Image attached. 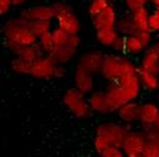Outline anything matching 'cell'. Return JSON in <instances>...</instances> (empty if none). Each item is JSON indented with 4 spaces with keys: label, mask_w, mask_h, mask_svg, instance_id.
<instances>
[{
    "label": "cell",
    "mask_w": 159,
    "mask_h": 157,
    "mask_svg": "<svg viewBox=\"0 0 159 157\" xmlns=\"http://www.w3.org/2000/svg\"><path fill=\"white\" fill-rule=\"evenodd\" d=\"M101 157H128L124 152V150L121 147L117 146H111L109 148H106L104 152L100 153Z\"/></svg>",
    "instance_id": "1f68e13d"
},
{
    "label": "cell",
    "mask_w": 159,
    "mask_h": 157,
    "mask_svg": "<svg viewBox=\"0 0 159 157\" xmlns=\"http://www.w3.org/2000/svg\"><path fill=\"white\" fill-rule=\"evenodd\" d=\"M111 48L117 53L125 52V36L124 35H119V38L116 39V42L114 43V45Z\"/></svg>",
    "instance_id": "d590c367"
},
{
    "label": "cell",
    "mask_w": 159,
    "mask_h": 157,
    "mask_svg": "<svg viewBox=\"0 0 159 157\" xmlns=\"http://www.w3.org/2000/svg\"><path fill=\"white\" fill-rule=\"evenodd\" d=\"M92 25L96 30H101V29H110V28H116L117 24V14L115 6L111 4L105 8L102 11H100L97 15L91 18Z\"/></svg>",
    "instance_id": "8fae6325"
},
{
    "label": "cell",
    "mask_w": 159,
    "mask_h": 157,
    "mask_svg": "<svg viewBox=\"0 0 159 157\" xmlns=\"http://www.w3.org/2000/svg\"><path fill=\"white\" fill-rule=\"evenodd\" d=\"M158 145H159V137H158Z\"/></svg>",
    "instance_id": "f6af8a7d"
},
{
    "label": "cell",
    "mask_w": 159,
    "mask_h": 157,
    "mask_svg": "<svg viewBox=\"0 0 159 157\" xmlns=\"http://www.w3.org/2000/svg\"><path fill=\"white\" fill-rule=\"evenodd\" d=\"M117 84L120 86L126 102H131V101H136L138 97L140 95L142 92V83L139 79V75H130V77H121L119 78V81H116Z\"/></svg>",
    "instance_id": "9c48e42d"
},
{
    "label": "cell",
    "mask_w": 159,
    "mask_h": 157,
    "mask_svg": "<svg viewBox=\"0 0 159 157\" xmlns=\"http://www.w3.org/2000/svg\"><path fill=\"white\" fill-rule=\"evenodd\" d=\"M129 157H143L142 155H139V156H129Z\"/></svg>",
    "instance_id": "7bdbcfd3"
},
{
    "label": "cell",
    "mask_w": 159,
    "mask_h": 157,
    "mask_svg": "<svg viewBox=\"0 0 159 157\" xmlns=\"http://www.w3.org/2000/svg\"><path fill=\"white\" fill-rule=\"evenodd\" d=\"M145 50H147V48L140 42V39L136 36V34L125 36V52L126 53L133 54V55H138L140 53H144Z\"/></svg>",
    "instance_id": "603a6c76"
},
{
    "label": "cell",
    "mask_w": 159,
    "mask_h": 157,
    "mask_svg": "<svg viewBox=\"0 0 159 157\" xmlns=\"http://www.w3.org/2000/svg\"><path fill=\"white\" fill-rule=\"evenodd\" d=\"M91 72L77 66L73 73V87L81 91L84 94H91L95 88V79Z\"/></svg>",
    "instance_id": "7c38bea8"
},
{
    "label": "cell",
    "mask_w": 159,
    "mask_h": 157,
    "mask_svg": "<svg viewBox=\"0 0 159 157\" xmlns=\"http://www.w3.org/2000/svg\"><path fill=\"white\" fill-rule=\"evenodd\" d=\"M120 33L116 28H110V29H101V30H96V39L97 42L104 47L111 48L114 43L116 42V39L119 38Z\"/></svg>",
    "instance_id": "7402d4cb"
},
{
    "label": "cell",
    "mask_w": 159,
    "mask_h": 157,
    "mask_svg": "<svg viewBox=\"0 0 159 157\" xmlns=\"http://www.w3.org/2000/svg\"><path fill=\"white\" fill-rule=\"evenodd\" d=\"M89 104L92 112L100 113V114H109L111 113V107L109 104L107 97L105 92L101 91H93L89 97Z\"/></svg>",
    "instance_id": "9a60e30c"
},
{
    "label": "cell",
    "mask_w": 159,
    "mask_h": 157,
    "mask_svg": "<svg viewBox=\"0 0 159 157\" xmlns=\"http://www.w3.org/2000/svg\"><path fill=\"white\" fill-rule=\"evenodd\" d=\"M76 53H77V49L71 48L70 45H63V47H56L48 55L57 64L65 66L73 59Z\"/></svg>",
    "instance_id": "d6986e66"
},
{
    "label": "cell",
    "mask_w": 159,
    "mask_h": 157,
    "mask_svg": "<svg viewBox=\"0 0 159 157\" xmlns=\"http://www.w3.org/2000/svg\"><path fill=\"white\" fill-rule=\"evenodd\" d=\"M63 103L67 109L77 118H86L92 112L89 104V98L81 91L72 87L68 88L63 94Z\"/></svg>",
    "instance_id": "7a4b0ae2"
},
{
    "label": "cell",
    "mask_w": 159,
    "mask_h": 157,
    "mask_svg": "<svg viewBox=\"0 0 159 157\" xmlns=\"http://www.w3.org/2000/svg\"><path fill=\"white\" fill-rule=\"evenodd\" d=\"M66 75V69H65V66H61L58 64L57 67V70H56V78H62Z\"/></svg>",
    "instance_id": "f35d334b"
},
{
    "label": "cell",
    "mask_w": 159,
    "mask_h": 157,
    "mask_svg": "<svg viewBox=\"0 0 159 157\" xmlns=\"http://www.w3.org/2000/svg\"><path fill=\"white\" fill-rule=\"evenodd\" d=\"M154 47H155V49H157V52H158V54H159V42H158V43H155V44H154Z\"/></svg>",
    "instance_id": "b9f144b4"
},
{
    "label": "cell",
    "mask_w": 159,
    "mask_h": 157,
    "mask_svg": "<svg viewBox=\"0 0 159 157\" xmlns=\"http://www.w3.org/2000/svg\"><path fill=\"white\" fill-rule=\"evenodd\" d=\"M57 67H58V64L49 55L44 54L43 57L39 58V59L33 62L29 75L37 78V79H51V78H56Z\"/></svg>",
    "instance_id": "5b68a950"
},
{
    "label": "cell",
    "mask_w": 159,
    "mask_h": 157,
    "mask_svg": "<svg viewBox=\"0 0 159 157\" xmlns=\"http://www.w3.org/2000/svg\"><path fill=\"white\" fill-rule=\"evenodd\" d=\"M2 33L5 38L7 44L25 47L38 44L39 40V38L30 29V22L20 15L4 23L2 27Z\"/></svg>",
    "instance_id": "6da1fadb"
},
{
    "label": "cell",
    "mask_w": 159,
    "mask_h": 157,
    "mask_svg": "<svg viewBox=\"0 0 159 157\" xmlns=\"http://www.w3.org/2000/svg\"><path fill=\"white\" fill-rule=\"evenodd\" d=\"M105 93H106L107 101H109V104H110L112 112L117 111L123 104L126 103L125 95H124V93H123L120 86L117 84V82H111L110 86L106 88Z\"/></svg>",
    "instance_id": "e0dca14e"
},
{
    "label": "cell",
    "mask_w": 159,
    "mask_h": 157,
    "mask_svg": "<svg viewBox=\"0 0 159 157\" xmlns=\"http://www.w3.org/2000/svg\"><path fill=\"white\" fill-rule=\"evenodd\" d=\"M70 35L67 32H65L63 29L61 28H53L52 30V36H53V40H54V44L56 47H63V45H67L68 43V39H70Z\"/></svg>",
    "instance_id": "83f0119b"
},
{
    "label": "cell",
    "mask_w": 159,
    "mask_h": 157,
    "mask_svg": "<svg viewBox=\"0 0 159 157\" xmlns=\"http://www.w3.org/2000/svg\"><path fill=\"white\" fill-rule=\"evenodd\" d=\"M139 67L144 70H148V72H152L159 75V54L154 45L148 48L144 52Z\"/></svg>",
    "instance_id": "ac0fdd59"
},
{
    "label": "cell",
    "mask_w": 159,
    "mask_h": 157,
    "mask_svg": "<svg viewBox=\"0 0 159 157\" xmlns=\"http://www.w3.org/2000/svg\"><path fill=\"white\" fill-rule=\"evenodd\" d=\"M152 33L150 30H138L135 34L136 36L140 39V42L144 44V47L148 49L150 48V44H152Z\"/></svg>",
    "instance_id": "836d02e7"
},
{
    "label": "cell",
    "mask_w": 159,
    "mask_h": 157,
    "mask_svg": "<svg viewBox=\"0 0 159 157\" xmlns=\"http://www.w3.org/2000/svg\"><path fill=\"white\" fill-rule=\"evenodd\" d=\"M138 68L135 66L134 62H131L129 58H123V64H121V73H120V78L121 77H130V75H135L138 74Z\"/></svg>",
    "instance_id": "4dcf8cb0"
},
{
    "label": "cell",
    "mask_w": 159,
    "mask_h": 157,
    "mask_svg": "<svg viewBox=\"0 0 159 157\" xmlns=\"http://www.w3.org/2000/svg\"><path fill=\"white\" fill-rule=\"evenodd\" d=\"M80 44H81V38H80V35H78V34H71V35H70V39H68L67 45H70L71 48L78 49Z\"/></svg>",
    "instance_id": "74e56055"
},
{
    "label": "cell",
    "mask_w": 159,
    "mask_h": 157,
    "mask_svg": "<svg viewBox=\"0 0 159 157\" xmlns=\"http://www.w3.org/2000/svg\"><path fill=\"white\" fill-rule=\"evenodd\" d=\"M7 44V43H5ZM8 49L16 57V58H22L24 61L28 62H35L37 59H39L41 57L44 55V52L42 50V48L39 47V44H34V45H25V47H19V45H13V44H7Z\"/></svg>",
    "instance_id": "4fadbf2b"
},
{
    "label": "cell",
    "mask_w": 159,
    "mask_h": 157,
    "mask_svg": "<svg viewBox=\"0 0 159 157\" xmlns=\"http://www.w3.org/2000/svg\"><path fill=\"white\" fill-rule=\"evenodd\" d=\"M116 29L119 30L120 35H124V36L134 35L138 32V29L135 28L130 16H123L121 19H119L117 24H116Z\"/></svg>",
    "instance_id": "cb8c5ba5"
},
{
    "label": "cell",
    "mask_w": 159,
    "mask_h": 157,
    "mask_svg": "<svg viewBox=\"0 0 159 157\" xmlns=\"http://www.w3.org/2000/svg\"><path fill=\"white\" fill-rule=\"evenodd\" d=\"M158 78H159V75H158Z\"/></svg>",
    "instance_id": "bcb514c9"
},
{
    "label": "cell",
    "mask_w": 159,
    "mask_h": 157,
    "mask_svg": "<svg viewBox=\"0 0 159 157\" xmlns=\"http://www.w3.org/2000/svg\"><path fill=\"white\" fill-rule=\"evenodd\" d=\"M130 129L128 125L112 123V122L101 123L96 128V133L106 137L107 141L111 143V146H117V147H123V143Z\"/></svg>",
    "instance_id": "277c9868"
},
{
    "label": "cell",
    "mask_w": 159,
    "mask_h": 157,
    "mask_svg": "<svg viewBox=\"0 0 159 157\" xmlns=\"http://www.w3.org/2000/svg\"><path fill=\"white\" fill-rule=\"evenodd\" d=\"M125 2V5L126 8L131 11V10H135L138 8H143V6H147L150 0H124Z\"/></svg>",
    "instance_id": "e575fe53"
},
{
    "label": "cell",
    "mask_w": 159,
    "mask_h": 157,
    "mask_svg": "<svg viewBox=\"0 0 159 157\" xmlns=\"http://www.w3.org/2000/svg\"><path fill=\"white\" fill-rule=\"evenodd\" d=\"M139 122L144 127H153L157 126L159 122V107L155 103L147 102L142 104L140 109V120Z\"/></svg>",
    "instance_id": "2e32d148"
},
{
    "label": "cell",
    "mask_w": 159,
    "mask_h": 157,
    "mask_svg": "<svg viewBox=\"0 0 159 157\" xmlns=\"http://www.w3.org/2000/svg\"><path fill=\"white\" fill-rule=\"evenodd\" d=\"M130 19L133 20L135 28L138 30H149V16L150 11L147 6L138 8L130 11Z\"/></svg>",
    "instance_id": "ffe728a7"
},
{
    "label": "cell",
    "mask_w": 159,
    "mask_h": 157,
    "mask_svg": "<svg viewBox=\"0 0 159 157\" xmlns=\"http://www.w3.org/2000/svg\"><path fill=\"white\" fill-rule=\"evenodd\" d=\"M105 57L106 55L100 50H89L80 57L77 66L82 67L84 69L91 72L92 74H98V73H101Z\"/></svg>",
    "instance_id": "52a82bcc"
},
{
    "label": "cell",
    "mask_w": 159,
    "mask_h": 157,
    "mask_svg": "<svg viewBox=\"0 0 159 157\" xmlns=\"http://www.w3.org/2000/svg\"><path fill=\"white\" fill-rule=\"evenodd\" d=\"M142 156L143 157H159L158 138H145Z\"/></svg>",
    "instance_id": "4316f807"
},
{
    "label": "cell",
    "mask_w": 159,
    "mask_h": 157,
    "mask_svg": "<svg viewBox=\"0 0 159 157\" xmlns=\"http://www.w3.org/2000/svg\"><path fill=\"white\" fill-rule=\"evenodd\" d=\"M20 16L29 22L37 20H53L56 19V9L51 5H34L20 13Z\"/></svg>",
    "instance_id": "30bf717a"
},
{
    "label": "cell",
    "mask_w": 159,
    "mask_h": 157,
    "mask_svg": "<svg viewBox=\"0 0 159 157\" xmlns=\"http://www.w3.org/2000/svg\"><path fill=\"white\" fill-rule=\"evenodd\" d=\"M157 127H158V128H159V122H158V125H157Z\"/></svg>",
    "instance_id": "ee69618b"
},
{
    "label": "cell",
    "mask_w": 159,
    "mask_h": 157,
    "mask_svg": "<svg viewBox=\"0 0 159 157\" xmlns=\"http://www.w3.org/2000/svg\"><path fill=\"white\" fill-rule=\"evenodd\" d=\"M149 30L150 32H159V9H154L150 11L149 16Z\"/></svg>",
    "instance_id": "d6a6232c"
},
{
    "label": "cell",
    "mask_w": 159,
    "mask_h": 157,
    "mask_svg": "<svg viewBox=\"0 0 159 157\" xmlns=\"http://www.w3.org/2000/svg\"><path fill=\"white\" fill-rule=\"evenodd\" d=\"M32 62L24 61L22 58H14L10 63V68L14 73L16 74H30V69H32Z\"/></svg>",
    "instance_id": "484cf974"
},
{
    "label": "cell",
    "mask_w": 159,
    "mask_h": 157,
    "mask_svg": "<svg viewBox=\"0 0 159 157\" xmlns=\"http://www.w3.org/2000/svg\"><path fill=\"white\" fill-rule=\"evenodd\" d=\"M109 5H110V0H91L87 8L89 15L92 18L100 11H102L105 8H107Z\"/></svg>",
    "instance_id": "f1b7e54d"
},
{
    "label": "cell",
    "mask_w": 159,
    "mask_h": 157,
    "mask_svg": "<svg viewBox=\"0 0 159 157\" xmlns=\"http://www.w3.org/2000/svg\"><path fill=\"white\" fill-rule=\"evenodd\" d=\"M38 44H39V47L42 48V50L44 52V54L48 55V54L56 48V44H54V40H53V36H52V32L39 38Z\"/></svg>",
    "instance_id": "f546056e"
},
{
    "label": "cell",
    "mask_w": 159,
    "mask_h": 157,
    "mask_svg": "<svg viewBox=\"0 0 159 157\" xmlns=\"http://www.w3.org/2000/svg\"><path fill=\"white\" fill-rule=\"evenodd\" d=\"M27 2H28V0H11V3H13L14 6H22V5H24Z\"/></svg>",
    "instance_id": "ab89813d"
},
{
    "label": "cell",
    "mask_w": 159,
    "mask_h": 157,
    "mask_svg": "<svg viewBox=\"0 0 159 157\" xmlns=\"http://www.w3.org/2000/svg\"><path fill=\"white\" fill-rule=\"evenodd\" d=\"M144 142H145V136L143 131H129L121 148L124 150L128 157L139 156L143 152Z\"/></svg>",
    "instance_id": "ba28073f"
},
{
    "label": "cell",
    "mask_w": 159,
    "mask_h": 157,
    "mask_svg": "<svg viewBox=\"0 0 159 157\" xmlns=\"http://www.w3.org/2000/svg\"><path fill=\"white\" fill-rule=\"evenodd\" d=\"M140 109L142 104H139L136 101H131L123 104L116 112L119 120L124 125H133L135 122H139V120H140Z\"/></svg>",
    "instance_id": "5bb4252c"
},
{
    "label": "cell",
    "mask_w": 159,
    "mask_h": 157,
    "mask_svg": "<svg viewBox=\"0 0 159 157\" xmlns=\"http://www.w3.org/2000/svg\"><path fill=\"white\" fill-rule=\"evenodd\" d=\"M123 58L116 53L107 54L105 57V61L101 68V75L109 82H116L120 78L121 73V64H123Z\"/></svg>",
    "instance_id": "8992f818"
},
{
    "label": "cell",
    "mask_w": 159,
    "mask_h": 157,
    "mask_svg": "<svg viewBox=\"0 0 159 157\" xmlns=\"http://www.w3.org/2000/svg\"><path fill=\"white\" fill-rule=\"evenodd\" d=\"M138 75H139V79H140L142 87L148 91V92H155L159 91V78L158 74L148 72L142 69L140 67L138 68Z\"/></svg>",
    "instance_id": "44dd1931"
},
{
    "label": "cell",
    "mask_w": 159,
    "mask_h": 157,
    "mask_svg": "<svg viewBox=\"0 0 159 157\" xmlns=\"http://www.w3.org/2000/svg\"><path fill=\"white\" fill-rule=\"evenodd\" d=\"M13 6L11 0H0V15L4 16L7 15Z\"/></svg>",
    "instance_id": "8d00e7d4"
},
{
    "label": "cell",
    "mask_w": 159,
    "mask_h": 157,
    "mask_svg": "<svg viewBox=\"0 0 159 157\" xmlns=\"http://www.w3.org/2000/svg\"><path fill=\"white\" fill-rule=\"evenodd\" d=\"M53 6L56 9L57 27L63 29L68 34H78L81 30V23L72 6L67 3H54Z\"/></svg>",
    "instance_id": "3957f363"
},
{
    "label": "cell",
    "mask_w": 159,
    "mask_h": 157,
    "mask_svg": "<svg viewBox=\"0 0 159 157\" xmlns=\"http://www.w3.org/2000/svg\"><path fill=\"white\" fill-rule=\"evenodd\" d=\"M30 29L33 33L41 38L53 30L52 28V20H37V22H30Z\"/></svg>",
    "instance_id": "d4e9b609"
},
{
    "label": "cell",
    "mask_w": 159,
    "mask_h": 157,
    "mask_svg": "<svg viewBox=\"0 0 159 157\" xmlns=\"http://www.w3.org/2000/svg\"><path fill=\"white\" fill-rule=\"evenodd\" d=\"M150 4L154 9H159V0H150Z\"/></svg>",
    "instance_id": "60d3db41"
}]
</instances>
